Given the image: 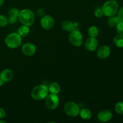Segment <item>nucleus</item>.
Listing matches in <instances>:
<instances>
[{
    "mask_svg": "<svg viewBox=\"0 0 123 123\" xmlns=\"http://www.w3.org/2000/svg\"><path fill=\"white\" fill-rule=\"evenodd\" d=\"M115 111L119 115H123V101H120L115 104Z\"/></svg>",
    "mask_w": 123,
    "mask_h": 123,
    "instance_id": "obj_22",
    "label": "nucleus"
},
{
    "mask_svg": "<svg viewBox=\"0 0 123 123\" xmlns=\"http://www.w3.org/2000/svg\"><path fill=\"white\" fill-rule=\"evenodd\" d=\"M120 20V19L118 18L117 16H113L109 17V19H108L107 24H108V26L111 28L116 27V26L117 25L118 23L119 22Z\"/></svg>",
    "mask_w": 123,
    "mask_h": 123,
    "instance_id": "obj_20",
    "label": "nucleus"
},
{
    "mask_svg": "<svg viewBox=\"0 0 123 123\" xmlns=\"http://www.w3.org/2000/svg\"><path fill=\"white\" fill-rule=\"evenodd\" d=\"M4 2V0H0V7H1L3 5Z\"/></svg>",
    "mask_w": 123,
    "mask_h": 123,
    "instance_id": "obj_30",
    "label": "nucleus"
},
{
    "mask_svg": "<svg viewBox=\"0 0 123 123\" xmlns=\"http://www.w3.org/2000/svg\"><path fill=\"white\" fill-rule=\"evenodd\" d=\"M8 24V18L3 14H0V27H5Z\"/></svg>",
    "mask_w": 123,
    "mask_h": 123,
    "instance_id": "obj_23",
    "label": "nucleus"
},
{
    "mask_svg": "<svg viewBox=\"0 0 123 123\" xmlns=\"http://www.w3.org/2000/svg\"><path fill=\"white\" fill-rule=\"evenodd\" d=\"M98 46V40L96 37H89L85 41L84 46L85 49L88 51L93 52L96 50Z\"/></svg>",
    "mask_w": 123,
    "mask_h": 123,
    "instance_id": "obj_9",
    "label": "nucleus"
},
{
    "mask_svg": "<svg viewBox=\"0 0 123 123\" xmlns=\"http://www.w3.org/2000/svg\"><path fill=\"white\" fill-rule=\"evenodd\" d=\"M4 82L1 79H0V86H3V85L4 84Z\"/></svg>",
    "mask_w": 123,
    "mask_h": 123,
    "instance_id": "obj_29",
    "label": "nucleus"
},
{
    "mask_svg": "<svg viewBox=\"0 0 123 123\" xmlns=\"http://www.w3.org/2000/svg\"><path fill=\"white\" fill-rule=\"evenodd\" d=\"M13 78V73L12 70L6 68L2 70L0 73V79H2L5 83L11 81Z\"/></svg>",
    "mask_w": 123,
    "mask_h": 123,
    "instance_id": "obj_13",
    "label": "nucleus"
},
{
    "mask_svg": "<svg viewBox=\"0 0 123 123\" xmlns=\"http://www.w3.org/2000/svg\"><path fill=\"white\" fill-rule=\"evenodd\" d=\"M79 115L80 118L84 120H89L91 119L92 117V112L88 108H83L80 109Z\"/></svg>",
    "mask_w": 123,
    "mask_h": 123,
    "instance_id": "obj_15",
    "label": "nucleus"
},
{
    "mask_svg": "<svg viewBox=\"0 0 123 123\" xmlns=\"http://www.w3.org/2000/svg\"><path fill=\"white\" fill-rule=\"evenodd\" d=\"M111 53V50L108 45H102L98 48L97 51V56L98 58L105 60L109 57Z\"/></svg>",
    "mask_w": 123,
    "mask_h": 123,
    "instance_id": "obj_11",
    "label": "nucleus"
},
{
    "mask_svg": "<svg viewBox=\"0 0 123 123\" xmlns=\"http://www.w3.org/2000/svg\"><path fill=\"white\" fill-rule=\"evenodd\" d=\"M80 107L74 102H68L64 106V111L65 114L69 117H75L79 114Z\"/></svg>",
    "mask_w": 123,
    "mask_h": 123,
    "instance_id": "obj_5",
    "label": "nucleus"
},
{
    "mask_svg": "<svg viewBox=\"0 0 123 123\" xmlns=\"http://www.w3.org/2000/svg\"><path fill=\"white\" fill-rule=\"evenodd\" d=\"M22 37L18 32H12L7 35L5 38V44L8 48L16 49L22 44Z\"/></svg>",
    "mask_w": 123,
    "mask_h": 123,
    "instance_id": "obj_4",
    "label": "nucleus"
},
{
    "mask_svg": "<svg viewBox=\"0 0 123 123\" xmlns=\"http://www.w3.org/2000/svg\"><path fill=\"white\" fill-rule=\"evenodd\" d=\"M6 112L3 108H0V119H3L6 117Z\"/></svg>",
    "mask_w": 123,
    "mask_h": 123,
    "instance_id": "obj_27",
    "label": "nucleus"
},
{
    "mask_svg": "<svg viewBox=\"0 0 123 123\" xmlns=\"http://www.w3.org/2000/svg\"><path fill=\"white\" fill-rule=\"evenodd\" d=\"M114 43L118 48H123V35L118 34L114 37Z\"/></svg>",
    "mask_w": 123,
    "mask_h": 123,
    "instance_id": "obj_18",
    "label": "nucleus"
},
{
    "mask_svg": "<svg viewBox=\"0 0 123 123\" xmlns=\"http://www.w3.org/2000/svg\"><path fill=\"white\" fill-rule=\"evenodd\" d=\"M45 104L48 109L50 110H55L58 107L60 104V98L58 94H48L45 98Z\"/></svg>",
    "mask_w": 123,
    "mask_h": 123,
    "instance_id": "obj_7",
    "label": "nucleus"
},
{
    "mask_svg": "<svg viewBox=\"0 0 123 123\" xmlns=\"http://www.w3.org/2000/svg\"><path fill=\"white\" fill-rule=\"evenodd\" d=\"M40 25L43 29L46 30H50L55 25V20L50 15H44L41 18Z\"/></svg>",
    "mask_w": 123,
    "mask_h": 123,
    "instance_id": "obj_8",
    "label": "nucleus"
},
{
    "mask_svg": "<svg viewBox=\"0 0 123 123\" xmlns=\"http://www.w3.org/2000/svg\"><path fill=\"white\" fill-rule=\"evenodd\" d=\"M103 14L107 17L117 15L119 10L118 2L115 0H108L102 7Z\"/></svg>",
    "mask_w": 123,
    "mask_h": 123,
    "instance_id": "obj_2",
    "label": "nucleus"
},
{
    "mask_svg": "<svg viewBox=\"0 0 123 123\" xmlns=\"http://www.w3.org/2000/svg\"><path fill=\"white\" fill-rule=\"evenodd\" d=\"M94 15L96 18H100L103 16V11H102V8H98L95 10L94 12Z\"/></svg>",
    "mask_w": 123,
    "mask_h": 123,
    "instance_id": "obj_25",
    "label": "nucleus"
},
{
    "mask_svg": "<svg viewBox=\"0 0 123 123\" xmlns=\"http://www.w3.org/2000/svg\"><path fill=\"white\" fill-rule=\"evenodd\" d=\"M48 90L50 93L58 94L61 91V87L57 82H52L48 86Z\"/></svg>",
    "mask_w": 123,
    "mask_h": 123,
    "instance_id": "obj_16",
    "label": "nucleus"
},
{
    "mask_svg": "<svg viewBox=\"0 0 123 123\" xmlns=\"http://www.w3.org/2000/svg\"><path fill=\"white\" fill-rule=\"evenodd\" d=\"M37 50L36 45L32 43H26L22 46V52L26 56H32L34 55Z\"/></svg>",
    "mask_w": 123,
    "mask_h": 123,
    "instance_id": "obj_10",
    "label": "nucleus"
},
{
    "mask_svg": "<svg viewBox=\"0 0 123 123\" xmlns=\"http://www.w3.org/2000/svg\"><path fill=\"white\" fill-rule=\"evenodd\" d=\"M117 16L120 19V20H123V7L119 8Z\"/></svg>",
    "mask_w": 123,
    "mask_h": 123,
    "instance_id": "obj_26",
    "label": "nucleus"
},
{
    "mask_svg": "<svg viewBox=\"0 0 123 123\" xmlns=\"http://www.w3.org/2000/svg\"><path fill=\"white\" fill-rule=\"evenodd\" d=\"M99 34V30L97 26L95 25L91 26L88 29V34L89 37H97Z\"/></svg>",
    "mask_w": 123,
    "mask_h": 123,
    "instance_id": "obj_19",
    "label": "nucleus"
},
{
    "mask_svg": "<svg viewBox=\"0 0 123 123\" xmlns=\"http://www.w3.org/2000/svg\"><path fill=\"white\" fill-rule=\"evenodd\" d=\"M20 11L16 8H12L8 12V18H18Z\"/></svg>",
    "mask_w": 123,
    "mask_h": 123,
    "instance_id": "obj_21",
    "label": "nucleus"
},
{
    "mask_svg": "<svg viewBox=\"0 0 123 123\" xmlns=\"http://www.w3.org/2000/svg\"><path fill=\"white\" fill-rule=\"evenodd\" d=\"M75 24L69 20H64L62 24V29L64 31H67V32H70L75 30Z\"/></svg>",
    "mask_w": 123,
    "mask_h": 123,
    "instance_id": "obj_14",
    "label": "nucleus"
},
{
    "mask_svg": "<svg viewBox=\"0 0 123 123\" xmlns=\"http://www.w3.org/2000/svg\"><path fill=\"white\" fill-rule=\"evenodd\" d=\"M118 34L123 35V20H120L116 26Z\"/></svg>",
    "mask_w": 123,
    "mask_h": 123,
    "instance_id": "obj_24",
    "label": "nucleus"
},
{
    "mask_svg": "<svg viewBox=\"0 0 123 123\" xmlns=\"http://www.w3.org/2000/svg\"><path fill=\"white\" fill-rule=\"evenodd\" d=\"M113 117V114L111 111L108 109L100 111L97 114V119L100 122H108L112 120Z\"/></svg>",
    "mask_w": 123,
    "mask_h": 123,
    "instance_id": "obj_12",
    "label": "nucleus"
},
{
    "mask_svg": "<svg viewBox=\"0 0 123 123\" xmlns=\"http://www.w3.org/2000/svg\"><path fill=\"white\" fill-rule=\"evenodd\" d=\"M48 87L44 85H38L34 86L31 91V96L34 100H42L45 99L49 94Z\"/></svg>",
    "mask_w": 123,
    "mask_h": 123,
    "instance_id": "obj_3",
    "label": "nucleus"
},
{
    "mask_svg": "<svg viewBox=\"0 0 123 123\" xmlns=\"http://www.w3.org/2000/svg\"><path fill=\"white\" fill-rule=\"evenodd\" d=\"M19 21L22 25L31 26L34 24L36 18L35 14L32 10L30 9H23L20 11L19 14Z\"/></svg>",
    "mask_w": 123,
    "mask_h": 123,
    "instance_id": "obj_1",
    "label": "nucleus"
},
{
    "mask_svg": "<svg viewBox=\"0 0 123 123\" xmlns=\"http://www.w3.org/2000/svg\"><path fill=\"white\" fill-rule=\"evenodd\" d=\"M68 41L74 46L79 47L82 44L84 37L81 32L75 29L70 32L68 34Z\"/></svg>",
    "mask_w": 123,
    "mask_h": 123,
    "instance_id": "obj_6",
    "label": "nucleus"
},
{
    "mask_svg": "<svg viewBox=\"0 0 123 123\" xmlns=\"http://www.w3.org/2000/svg\"><path fill=\"white\" fill-rule=\"evenodd\" d=\"M6 123V121H4V120H3L2 119H0V123Z\"/></svg>",
    "mask_w": 123,
    "mask_h": 123,
    "instance_id": "obj_31",
    "label": "nucleus"
},
{
    "mask_svg": "<svg viewBox=\"0 0 123 123\" xmlns=\"http://www.w3.org/2000/svg\"><path fill=\"white\" fill-rule=\"evenodd\" d=\"M37 14L39 17L42 18L44 15V11L43 9H38L37 10Z\"/></svg>",
    "mask_w": 123,
    "mask_h": 123,
    "instance_id": "obj_28",
    "label": "nucleus"
},
{
    "mask_svg": "<svg viewBox=\"0 0 123 123\" xmlns=\"http://www.w3.org/2000/svg\"><path fill=\"white\" fill-rule=\"evenodd\" d=\"M30 32V26H28L26 25H22V26H20V27L18 28V32L19 34V36L20 37H25L26 36H27L29 34Z\"/></svg>",
    "mask_w": 123,
    "mask_h": 123,
    "instance_id": "obj_17",
    "label": "nucleus"
}]
</instances>
